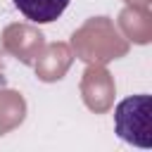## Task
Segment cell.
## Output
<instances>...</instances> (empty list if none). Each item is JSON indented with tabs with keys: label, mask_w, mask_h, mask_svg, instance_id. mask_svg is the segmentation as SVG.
Wrapping results in <instances>:
<instances>
[{
	"label": "cell",
	"mask_w": 152,
	"mask_h": 152,
	"mask_svg": "<svg viewBox=\"0 0 152 152\" xmlns=\"http://www.w3.org/2000/svg\"><path fill=\"white\" fill-rule=\"evenodd\" d=\"M114 131L124 142L150 150L152 147V97L142 93L121 100L114 109Z\"/></svg>",
	"instance_id": "6da1fadb"
},
{
	"label": "cell",
	"mask_w": 152,
	"mask_h": 152,
	"mask_svg": "<svg viewBox=\"0 0 152 152\" xmlns=\"http://www.w3.org/2000/svg\"><path fill=\"white\" fill-rule=\"evenodd\" d=\"M14 7L33 24H50L64 14L69 0H14Z\"/></svg>",
	"instance_id": "7a4b0ae2"
}]
</instances>
